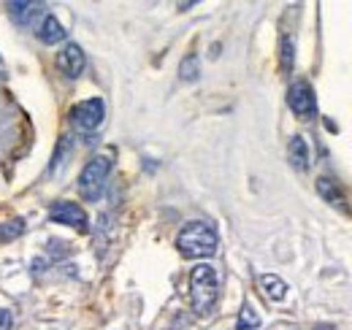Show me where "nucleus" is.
Here are the masks:
<instances>
[{
	"label": "nucleus",
	"mask_w": 352,
	"mask_h": 330,
	"mask_svg": "<svg viewBox=\"0 0 352 330\" xmlns=\"http://www.w3.org/2000/svg\"><path fill=\"white\" fill-rule=\"evenodd\" d=\"M217 230L209 225V222H187L179 236H176V249L190 257V260H204V257H212L217 252Z\"/></svg>",
	"instance_id": "f257e3e1"
},
{
	"label": "nucleus",
	"mask_w": 352,
	"mask_h": 330,
	"mask_svg": "<svg viewBox=\"0 0 352 330\" xmlns=\"http://www.w3.org/2000/svg\"><path fill=\"white\" fill-rule=\"evenodd\" d=\"M217 295H220V279H217L214 265H209V263L195 265L192 274H190V300H192V309L201 317L212 314L214 303H217Z\"/></svg>",
	"instance_id": "f03ea898"
},
{
	"label": "nucleus",
	"mask_w": 352,
	"mask_h": 330,
	"mask_svg": "<svg viewBox=\"0 0 352 330\" xmlns=\"http://www.w3.org/2000/svg\"><path fill=\"white\" fill-rule=\"evenodd\" d=\"M109 170H111V160H109L106 155L92 157V160L82 168V173H79V192H82L85 201H98V198L103 195Z\"/></svg>",
	"instance_id": "7ed1b4c3"
},
{
	"label": "nucleus",
	"mask_w": 352,
	"mask_h": 330,
	"mask_svg": "<svg viewBox=\"0 0 352 330\" xmlns=\"http://www.w3.org/2000/svg\"><path fill=\"white\" fill-rule=\"evenodd\" d=\"M71 124H74V130L76 133H82V135H89V133H95L103 120H106V103L100 100V98H89V100H82V103H76L74 109H71Z\"/></svg>",
	"instance_id": "20e7f679"
},
{
	"label": "nucleus",
	"mask_w": 352,
	"mask_h": 330,
	"mask_svg": "<svg viewBox=\"0 0 352 330\" xmlns=\"http://www.w3.org/2000/svg\"><path fill=\"white\" fill-rule=\"evenodd\" d=\"M49 219L57 222V225H68V228H76L79 233H87L89 230V219L87 211L74 204V201H57L49 208Z\"/></svg>",
	"instance_id": "39448f33"
},
{
	"label": "nucleus",
	"mask_w": 352,
	"mask_h": 330,
	"mask_svg": "<svg viewBox=\"0 0 352 330\" xmlns=\"http://www.w3.org/2000/svg\"><path fill=\"white\" fill-rule=\"evenodd\" d=\"M287 106L301 120H311L317 114V98H314V89L309 87V82L290 84V89H287Z\"/></svg>",
	"instance_id": "423d86ee"
},
{
	"label": "nucleus",
	"mask_w": 352,
	"mask_h": 330,
	"mask_svg": "<svg viewBox=\"0 0 352 330\" xmlns=\"http://www.w3.org/2000/svg\"><path fill=\"white\" fill-rule=\"evenodd\" d=\"M54 65H57V68H60V74H65L68 79L82 76V71H85V65H87L82 46H79V43H65V46L57 52Z\"/></svg>",
	"instance_id": "0eeeda50"
},
{
	"label": "nucleus",
	"mask_w": 352,
	"mask_h": 330,
	"mask_svg": "<svg viewBox=\"0 0 352 330\" xmlns=\"http://www.w3.org/2000/svg\"><path fill=\"white\" fill-rule=\"evenodd\" d=\"M44 3H8V16L19 25V28H30L41 14H44Z\"/></svg>",
	"instance_id": "6e6552de"
},
{
	"label": "nucleus",
	"mask_w": 352,
	"mask_h": 330,
	"mask_svg": "<svg viewBox=\"0 0 352 330\" xmlns=\"http://www.w3.org/2000/svg\"><path fill=\"white\" fill-rule=\"evenodd\" d=\"M36 33H38V41L46 43V46H54V43H60L65 38V28L54 19V14H44V19H41Z\"/></svg>",
	"instance_id": "1a4fd4ad"
},
{
	"label": "nucleus",
	"mask_w": 352,
	"mask_h": 330,
	"mask_svg": "<svg viewBox=\"0 0 352 330\" xmlns=\"http://www.w3.org/2000/svg\"><path fill=\"white\" fill-rule=\"evenodd\" d=\"M287 157H290L293 168H298V170H307L309 168V146L301 135H293V138H290V144H287Z\"/></svg>",
	"instance_id": "9d476101"
},
{
	"label": "nucleus",
	"mask_w": 352,
	"mask_h": 330,
	"mask_svg": "<svg viewBox=\"0 0 352 330\" xmlns=\"http://www.w3.org/2000/svg\"><path fill=\"white\" fill-rule=\"evenodd\" d=\"M317 192L328 201V204H333L336 208H344V192L339 190V184L333 182V179H328V176H322V179H317Z\"/></svg>",
	"instance_id": "9b49d317"
},
{
	"label": "nucleus",
	"mask_w": 352,
	"mask_h": 330,
	"mask_svg": "<svg viewBox=\"0 0 352 330\" xmlns=\"http://www.w3.org/2000/svg\"><path fill=\"white\" fill-rule=\"evenodd\" d=\"M261 287H263V292L271 300H282L287 295V285L279 276H274V274H263L261 276Z\"/></svg>",
	"instance_id": "f8f14e48"
},
{
	"label": "nucleus",
	"mask_w": 352,
	"mask_h": 330,
	"mask_svg": "<svg viewBox=\"0 0 352 330\" xmlns=\"http://www.w3.org/2000/svg\"><path fill=\"white\" fill-rule=\"evenodd\" d=\"M261 325V314L255 311L252 303H244L241 311H239V320H236V328L239 330H258Z\"/></svg>",
	"instance_id": "ddd939ff"
},
{
	"label": "nucleus",
	"mask_w": 352,
	"mask_h": 330,
	"mask_svg": "<svg viewBox=\"0 0 352 330\" xmlns=\"http://www.w3.org/2000/svg\"><path fill=\"white\" fill-rule=\"evenodd\" d=\"M279 54H282V71H290V68H293V60H296V46H293V38H290V36L282 38Z\"/></svg>",
	"instance_id": "4468645a"
},
{
	"label": "nucleus",
	"mask_w": 352,
	"mask_h": 330,
	"mask_svg": "<svg viewBox=\"0 0 352 330\" xmlns=\"http://www.w3.org/2000/svg\"><path fill=\"white\" fill-rule=\"evenodd\" d=\"M22 233H25V222H22V219H11V222H6V225L0 228V241L16 239V236H22Z\"/></svg>",
	"instance_id": "2eb2a0df"
},
{
	"label": "nucleus",
	"mask_w": 352,
	"mask_h": 330,
	"mask_svg": "<svg viewBox=\"0 0 352 330\" xmlns=\"http://www.w3.org/2000/svg\"><path fill=\"white\" fill-rule=\"evenodd\" d=\"M182 79H198V60L195 57H187L182 63Z\"/></svg>",
	"instance_id": "dca6fc26"
},
{
	"label": "nucleus",
	"mask_w": 352,
	"mask_h": 330,
	"mask_svg": "<svg viewBox=\"0 0 352 330\" xmlns=\"http://www.w3.org/2000/svg\"><path fill=\"white\" fill-rule=\"evenodd\" d=\"M11 325H14L11 311L8 309H0V330H11Z\"/></svg>",
	"instance_id": "f3484780"
}]
</instances>
